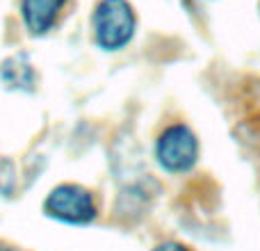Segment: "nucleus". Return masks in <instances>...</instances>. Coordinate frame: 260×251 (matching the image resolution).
Segmentation results:
<instances>
[{
  "instance_id": "1",
  "label": "nucleus",
  "mask_w": 260,
  "mask_h": 251,
  "mask_svg": "<svg viewBox=\"0 0 260 251\" xmlns=\"http://www.w3.org/2000/svg\"><path fill=\"white\" fill-rule=\"evenodd\" d=\"M135 12L128 0H101L91 16L94 39L103 50H121L135 35Z\"/></svg>"
},
{
  "instance_id": "2",
  "label": "nucleus",
  "mask_w": 260,
  "mask_h": 251,
  "mask_svg": "<svg viewBox=\"0 0 260 251\" xmlns=\"http://www.w3.org/2000/svg\"><path fill=\"white\" fill-rule=\"evenodd\" d=\"M155 158L162 169L169 174H183L192 169L199 158L197 135L187 125H169L157 139Z\"/></svg>"
},
{
  "instance_id": "3",
  "label": "nucleus",
  "mask_w": 260,
  "mask_h": 251,
  "mask_svg": "<svg viewBox=\"0 0 260 251\" xmlns=\"http://www.w3.org/2000/svg\"><path fill=\"white\" fill-rule=\"evenodd\" d=\"M44 212L64 224H89L96 217V206L91 194L80 185H57L46 197Z\"/></svg>"
},
{
  "instance_id": "4",
  "label": "nucleus",
  "mask_w": 260,
  "mask_h": 251,
  "mask_svg": "<svg viewBox=\"0 0 260 251\" xmlns=\"http://www.w3.org/2000/svg\"><path fill=\"white\" fill-rule=\"evenodd\" d=\"M64 0H21V16L27 32L35 37H41L50 32L59 16Z\"/></svg>"
},
{
  "instance_id": "5",
  "label": "nucleus",
  "mask_w": 260,
  "mask_h": 251,
  "mask_svg": "<svg viewBox=\"0 0 260 251\" xmlns=\"http://www.w3.org/2000/svg\"><path fill=\"white\" fill-rule=\"evenodd\" d=\"M0 82L12 91H35L37 71L25 53H16L0 64Z\"/></svg>"
},
{
  "instance_id": "6",
  "label": "nucleus",
  "mask_w": 260,
  "mask_h": 251,
  "mask_svg": "<svg viewBox=\"0 0 260 251\" xmlns=\"http://www.w3.org/2000/svg\"><path fill=\"white\" fill-rule=\"evenodd\" d=\"M153 251H187V249L178 242H167V244H160V247L153 249Z\"/></svg>"
},
{
  "instance_id": "7",
  "label": "nucleus",
  "mask_w": 260,
  "mask_h": 251,
  "mask_svg": "<svg viewBox=\"0 0 260 251\" xmlns=\"http://www.w3.org/2000/svg\"><path fill=\"white\" fill-rule=\"evenodd\" d=\"M0 251H14V249H7V247H0Z\"/></svg>"
}]
</instances>
